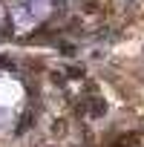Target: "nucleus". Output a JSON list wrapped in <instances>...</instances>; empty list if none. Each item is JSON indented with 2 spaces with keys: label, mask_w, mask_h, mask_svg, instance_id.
I'll list each match as a JSON object with an SVG mask.
<instances>
[{
  "label": "nucleus",
  "mask_w": 144,
  "mask_h": 147,
  "mask_svg": "<svg viewBox=\"0 0 144 147\" xmlns=\"http://www.w3.org/2000/svg\"><path fill=\"white\" fill-rule=\"evenodd\" d=\"M32 121H35V113L29 110V113H26V115L20 118V124H17V130H15V133H17V136H23V133H26V130L32 127Z\"/></svg>",
  "instance_id": "f257e3e1"
},
{
  "label": "nucleus",
  "mask_w": 144,
  "mask_h": 147,
  "mask_svg": "<svg viewBox=\"0 0 144 147\" xmlns=\"http://www.w3.org/2000/svg\"><path fill=\"white\" fill-rule=\"evenodd\" d=\"M89 107H92V110H89V115H95V118H101V115L107 113V104H104L101 98H95V101H92Z\"/></svg>",
  "instance_id": "f03ea898"
},
{
  "label": "nucleus",
  "mask_w": 144,
  "mask_h": 147,
  "mask_svg": "<svg viewBox=\"0 0 144 147\" xmlns=\"http://www.w3.org/2000/svg\"><path fill=\"white\" fill-rule=\"evenodd\" d=\"M63 130H66V121H63V118H58V121L52 124V133H55V136H61Z\"/></svg>",
  "instance_id": "7ed1b4c3"
},
{
  "label": "nucleus",
  "mask_w": 144,
  "mask_h": 147,
  "mask_svg": "<svg viewBox=\"0 0 144 147\" xmlns=\"http://www.w3.org/2000/svg\"><path fill=\"white\" fill-rule=\"evenodd\" d=\"M66 75H69V78H81V75H84V69H81V66H69V69H66Z\"/></svg>",
  "instance_id": "20e7f679"
},
{
  "label": "nucleus",
  "mask_w": 144,
  "mask_h": 147,
  "mask_svg": "<svg viewBox=\"0 0 144 147\" xmlns=\"http://www.w3.org/2000/svg\"><path fill=\"white\" fill-rule=\"evenodd\" d=\"M84 6H87V12H98V0H87Z\"/></svg>",
  "instance_id": "39448f33"
},
{
  "label": "nucleus",
  "mask_w": 144,
  "mask_h": 147,
  "mask_svg": "<svg viewBox=\"0 0 144 147\" xmlns=\"http://www.w3.org/2000/svg\"><path fill=\"white\" fill-rule=\"evenodd\" d=\"M0 66H6V69H15V61H9V58H3V55H0Z\"/></svg>",
  "instance_id": "423d86ee"
}]
</instances>
